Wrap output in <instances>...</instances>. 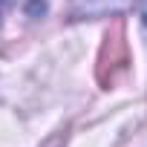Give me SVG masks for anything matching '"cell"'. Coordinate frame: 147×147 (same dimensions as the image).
Masks as SVG:
<instances>
[{
    "label": "cell",
    "instance_id": "1",
    "mask_svg": "<svg viewBox=\"0 0 147 147\" xmlns=\"http://www.w3.org/2000/svg\"><path fill=\"white\" fill-rule=\"evenodd\" d=\"M130 66V49L124 40V29L115 26L113 32H107L101 55H98V81L104 87H113Z\"/></svg>",
    "mask_w": 147,
    "mask_h": 147
},
{
    "label": "cell",
    "instance_id": "2",
    "mask_svg": "<svg viewBox=\"0 0 147 147\" xmlns=\"http://www.w3.org/2000/svg\"><path fill=\"white\" fill-rule=\"evenodd\" d=\"M138 0H69L66 18L69 20H98V18H121Z\"/></svg>",
    "mask_w": 147,
    "mask_h": 147
},
{
    "label": "cell",
    "instance_id": "3",
    "mask_svg": "<svg viewBox=\"0 0 147 147\" xmlns=\"http://www.w3.org/2000/svg\"><path fill=\"white\" fill-rule=\"evenodd\" d=\"M9 6H12V0H0V18L6 15V9H9Z\"/></svg>",
    "mask_w": 147,
    "mask_h": 147
},
{
    "label": "cell",
    "instance_id": "4",
    "mask_svg": "<svg viewBox=\"0 0 147 147\" xmlns=\"http://www.w3.org/2000/svg\"><path fill=\"white\" fill-rule=\"evenodd\" d=\"M141 26H144V32H147V6H144V12H141Z\"/></svg>",
    "mask_w": 147,
    "mask_h": 147
}]
</instances>
